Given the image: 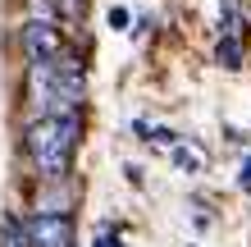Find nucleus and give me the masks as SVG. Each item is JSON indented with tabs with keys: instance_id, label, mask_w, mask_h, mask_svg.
I'll return each mask as SVG.
<instances>
[{
	"instance_id": "obj_1",
	"label": "nucleus",
	"mask_w": 251,
	"mask_h": 247,
	"mask_svg": "<svg viewBox=\"0 0 251 247\" xmlns=\"http://www.w3.org/2000/svg\"><path fill=\"white\" fill-rule=\"evenodd\" d=\"M27 156H32V165L41 179L60 183L69 174V161H73V147H78V110L73 114H41V119L27 124Z\"/></svg>"
},
{
	"instance_id": "obj_2",
	"label": "nucleus",
	"mask_w": 251,
	"mask_h": 247,
	"mask_svg": "<svg viewBox=\"0 0 251 247\" xmlns=\"http://www.w3.org/2000/svg\"><path fill=\"white\" fill-rule=\"evenodd\" d=\"M32 78L37 87H46V101H50V114H73L82 106V92H87V78H82V64L73 55H55L50 64H32Z\"/></svg>"
},
{
	"instance_id": "obj_3",
	"label": "nucleus",
	"mask_w": 251,
	"mask_h": 247,
	"mask_svg": "<svg viewBox=\"0 0 251 247\" xmlns=\"http://www.w3.org/2000/svg\"><path fill=\"white\" fill-rule=\"evenodd\" d=\"M60 51H64L60 23H50V19H27L23 23V55H27V64H50Z\"/></svg>"
},
{
	"instance_id": "obj_4",
	"label": "nucleus",
	"mask_w": 251,
	"mask_h": 247,
	"mask_svg": "<svg viewBox=\"0 0 251 247\" xmlns=\"http://www.w3.org/2000/svg\"><path fill=\"white\" fill-rule=\"evenodd\" d=\"M32 247H73V220L64 211H37L23 220Z\"/></svg>"
},
{
	"instance_id": "obj_5",
	"label": "nucleus",
	"mask_w": 251,
	"mask_h": 247,
	"mask_svg": "<svg viewBox=\"0 0 251 247\" xmlns=\"http://www.w3.org/2000/svg\"><path fill=\"white\" fill-rule=\"evenodd\" d=\"M169 165H174V169H183V174H201L205 156H201V151H192L187 142H174V147H169Z\"/></svg>"
},
{
	"instance_id": "obj_6",
	"label": "nucleus",
	"mask_w": 251,
	"mask_h": 247,
	"mask_svg": "<svg viewBox=\"0 0 251 247\" xmlns=\"http://www.w3.org/2000/svg\"><path fill=\"white\" fill-rule=\"evenodd\" d=\"M0 247H32V243H27L23 220H5V224H0Z\"/></svg>"
},
{
	"instance_id": "obj_7",
	"label": "nucleus",
	"mask_w": 251,
	"mask_h": 247,
	"mask_svg": "<svg viewBox=\"0 0 251 247\" xmlns=\"http://www.w3.org/2000/svg\"><path fill=\"white\" fill-rule=\"evenodd\" d=\"M55 9H60V19H64V23H82L87 0H55Z\"/></svg>"
},
{
	"instance_id": "obj_8",
	"label": "nucleus",
	"mask_w": 251,
	"mask_h": 247,
	"mask_svg": "<svg viewBox=\"0 0 251 247\" xmlns=\"http://www.w3.org/2000/svg\"><path fill=\"white\" fill-rule=\"evenodd\" d=\"M219 60L233 64V60H238V46H233V41H219Z\"/></svg>"
},
{
	"instance_id": "obj_9",
	"label": "nucleus",
	"mask_w": 251,
	"mask_h": 247,
	"mask_svg": "<svg viewBox=\"0 0 251 247\" xmlns=\"http://www.w3.org/2000/svg\"><path fill=\"white\" fill-rule=\"evenodd\" d=\"M238 188L251 192V161H242V169H238Z\"/></svg>"
},
{
	"instance_id": "obj_10",
	"label": "nucleus",
	"mask_w": 251,
	"mask_h": 247,
	"mask_svg": "<svg viewBox=\"0 0 251 247\" xmlns=\"http://www.w3.org/2000/svg\"><path fill=\"white\" fill-rule=\"evenodd\" d=\"M96 247H119V238H114V234H105V238H96Z\"/></svg>"
}]
</instances>
